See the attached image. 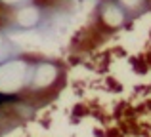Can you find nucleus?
I'll use <instances>...</instances> for the list:
<instances>
[{"label": "nucleus", "instance_id": "obj_1", "mask_svg": "<svg viewBox=\"0 0 151 137\" xmlns=\"http://www.w3.org/2000/svg\"><path fill=\"white\" fill-rule=\"evenodd\" d=\"M0 105H2V103H0Z\"/></svg>", "mask_w": 151, "mask_h": 137}]
</instances>
